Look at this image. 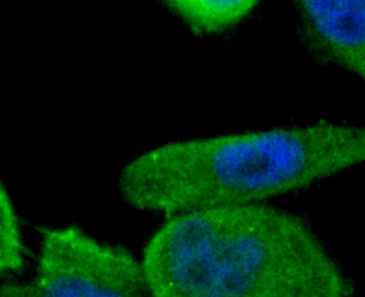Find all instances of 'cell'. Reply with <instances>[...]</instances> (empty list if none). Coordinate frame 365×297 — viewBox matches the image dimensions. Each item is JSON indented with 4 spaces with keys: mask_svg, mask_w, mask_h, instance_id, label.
<instances>
[{
    "mask_svg": "<svg viewBox=\"0 0 365 297\" xmlns=\"http://www.w3.org/2000/svg\"><path fill=\"white\" fill-rule=\"evenodd\" d=\"M140 264L154 297H349L312 227L265 203L170 216Z\"/></svg>",
    "mask_w": 365,
    "mask_h": 297,
    "instance_id": "obj_1",
    "label": "cell"
},
{
    "mask_svg": "<svg viewBox=\"0 0 365 297\" xmlns=\"http://www.w3.org/2000/svg\"><path fill=\"white\" fill-rule=\"evenodd\" d=\"M364 158L363 128L315 123L170 142L127 163L118 186L135 209L173 216L264 203Z\"/></svg>",
    "mask_w": 365,
    "mask_h": 297,
    "instance_id": "obj_2",
    "label": "cell"
},
{
    "mask_svg": "<svg viewBox=\"0 0 365 297\" xmlns=\"http://www.w3.org/2000/svg\"><path fill=\"white\" fill-rule=\"evenodd\" d=\"M0 297H154L140 261L76 226L46 229L33 278L0 286Z\"/></svg>",
    "mask_w": 365,
    "mask_h": 297,
    "instance_id": "obj_3",
    "label": "cell"
},
{
    "mask_svg": "<svg viewBox=\"0 0 365 297\" xmlns=\"http://www.w3.org/2000/svg\"><path fill=\"white\" fill-rule=\"evenodd\" d=\"M303 45L321 64L364 78L363 0H303L295 3Z\"/></svg>",
    "mask_w": 365,
    "mask_h": 297,
    "instance_id": "obj_4",
    "label": "cell"
},
{
    "mask_svg": "<svg viewBox=\"0 0 365 297\" xmlns=\"http://www.w3.org/2000/svg\"><path fill=\"white\" fill-rule=\"evenodd\" d=\"M257 5L253 0H173L165 3L168 11L197 36L220 35L231 31L250 17Z\"/></svg>",
    "mask_w": 365,
    "mask_h": 297,
    "instance_id": "obj_5",
    "label": "cell"
},
{
    "mask_svg": "<svg viewBox=\"0 0 365 297\" xmlns=\"http://www.w3.org/2000/svg\"><path fill=\"white\" fill-rule=\"evenodd\" d=\"M25 263V245L17 213L0 179V275L17 272Z\"/></svg>",
    "mask_w": 365,
    "mask_h": 297,
    "instance_id": "obj_6",
    "label": "cell"
}]
</instances>
